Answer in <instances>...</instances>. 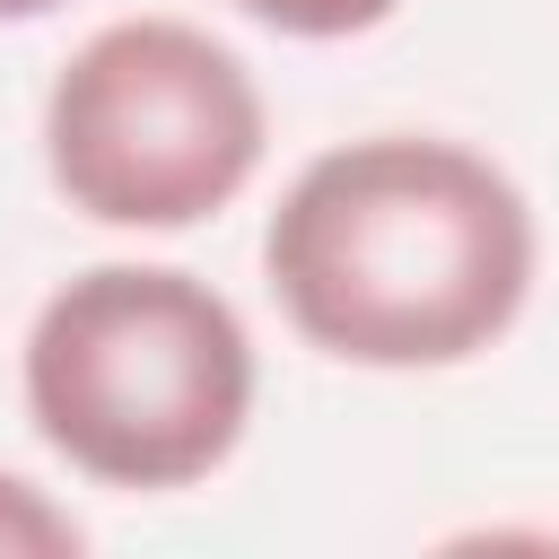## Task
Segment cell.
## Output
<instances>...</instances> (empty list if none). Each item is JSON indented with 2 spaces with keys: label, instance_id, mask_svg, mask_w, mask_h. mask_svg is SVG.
I'll return each mask as SVG.
<instances>
[{
  "label": "cell",
  "instance_id": "obj_1",
  "mask_svg": "<svg viewBox=\"0 0 559 559\" xmlns=\"http://www.w3.org/2000/svg\"><path fill=\"white\" fill-rule=\"evenodd\" d=\"M271 297L349 367H454L489 349L533 288L524 192L454 140L323 148L271 210Z\"/></svg>",
  "mask_w": 559,
  "mask_h": 559
},
{
  "label": "cell",
  "instance_id": "obj_2",
  "mask_svg": "<svg viewBox=\"0 0 559 559\" xmlns=\"http://www.w3.org/2000/svg\"><path fill=\"white\" fill-rule=\"evenodd\" d=\"M26 411L105 489H192L253 419V341L210 280L96 262L26 332Z\"/></svg>",
  "mask_w": 559,
  "mask_h": 559
},
{
  "label": "cell",
  "instance_id": "obj_3",
  "mask_svg": "<svg viewBox=\"0 0 559 559\" xmlns=\"http://www.w3.org/2000/svg\"><path fill=\"white\" fill-rule=\"evenodd\" d=\"M44 157L61 201L105 227H192L253 183L262 87L201 26L122 17L52 79Z\"/></svg>",
  "mask_w": 559,
  "mask_h": 559
},
{
  "label": "cell",
  "instance_id": "obj_4",
  "mask_svg": "<svg viewBox=\"0 0 559 559\" xmlns=\"http://www.w3.org/2000/svg\"><path fill=\"white\" fill-rule=\"evenodd\" d=\"M79 550V524L17 472H0V559H70Z\"/></svg>",
  "mask_w": 559,
  "mask_h": 559
},
{
  "label": "cell",
  "instance_id": "obj_5",
  "mask_svg": "<svg viewBox=\"0 0 559 559\" xmlns=\"http://www.w3.org/2000/svg\"><path fill=\"white\" fill-rule=\"evenodd\" d=\"M245 17H262V26H280V35H367V26H384L402 0H236Z\"/></svg>",
  "mask_w": 559,
  "mask_h": 559
},
{
  "label": "cell",
  "instance_id": "obj_6",
  "mask_svg": "<svg viewBox=\"0 0 559 559\" xmlns=\"http://www.w3.org/2000/svg\"><path fill=\"white\" fill-rule=\"evenodd\" d=\"M44 9H61V0H0V17H44Z\"/></svg>",
  "mask_w": 559,
  "mask_h": 559
}]
</instances>
